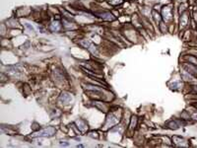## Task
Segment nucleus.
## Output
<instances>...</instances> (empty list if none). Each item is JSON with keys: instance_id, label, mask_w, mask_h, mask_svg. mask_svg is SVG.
I'll return each mask as SVG.
<instances>
[{"instance_id": "nucleus-1", "label": "nucleus", "mask_w": 197, "mask_h": 148, "mask_svg": "<svg viewBox=\"0 0 197 148\" xmlns=\"http://www.w3.org/2000/svg\"><path fill=\"white\" fill-rule=\"evenodd\" d=\"M55 133V128L53 127H48L44 130H40L39 132H36L34 136H52Z\"/></svg>"}, {"instance_id": "nucleus-2", "label": "nucleus", "mask_w": 197, "mask_h": 148, "mask_svg": "<svg viewBox=\"0 0 197 148\" xmlns=\"http://www.w3.org/2000/svg\"><path fill=\"white\" fill-rule=\"evenodd\" d=\"M80 44L82 45H84L87 49H89L91 52H93V54H98V50L96 49V46H95L91 42H89V40H82V42H80Z\"/></svg>"}]
</instances>
